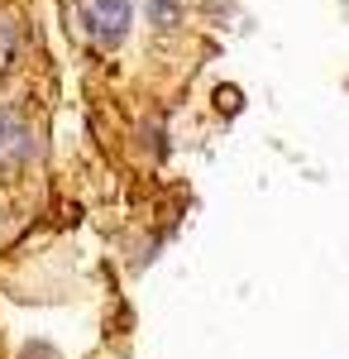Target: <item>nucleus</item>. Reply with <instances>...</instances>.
Returning a JSON list of instances; mask_svg holds the SVG:
<instances>
[{"label":"nucleus","mask_w":349,"mask_h":359,"mask_svg":"<svg viewBox=\"0 0 349 359\" xmlns=\"http://www.w3.org/2000/svg\"><path fill=\"white\" fill-rule=\"evenodd\" d=\"M130 0H91V29H96V39L115 48L125 34H130Z\"/></svg>","instance_id":"obj_1"}]
</instances>
